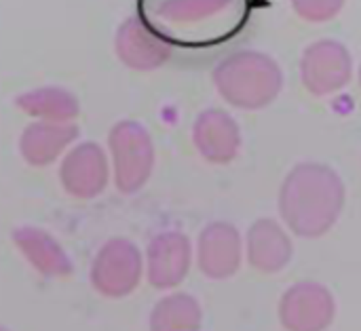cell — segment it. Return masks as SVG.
Here are the masks:
<instances>
[{
    "label": "cell",
    "mask_w": 361,
    "mask_h": 331,
    "mask_svg": "<svg viewBox=\"0 0 361 331\" xmlns=\"http://www.w3.org/2000/svg\"><path fill=\"white\" fill-rule=\"evenodd\" d=\"M345 207L341 177L324 165H300L283 182L279 211L286 226L298 237H322Z\"/></svg>",
    "instance_id": "cell-1"
},
{
    "label": "cell",
    "mask_w": 361,
    "mask_h": 331,
    "mask_svg": "<svg viewBox=\"0 0 361 331\" xmlns=\"http://www.w3.org/2000/svg\"><path fill=\"white\" fill-rule=\"evenodd\" d=\"M220 93L235 106L260 108L269 104L281 85L279 72L264 59H237L218 70Z\"/></svg>",
    "instance_id": "cell-2"
},
{
    "label": "cell",
    "mask_w": 361,
    "mask_h": 331,
    "mask_svg": "<svg viewBox=\"0 0 361 331\" xmlns=\"http://www.w3.org/2000/svg\"><path fill=\"white\" fill-rule=\"evenodd\" d=\"M142 273L144 262L140 249L127 239H112L93 260L91 283L102 296L123 298L140 285Z\"/></svg>",
    "instance_id": "cell-3"
},
{
    "label": "cell",
    "mask_w": 361,
    "mask_h": 331,
    "mask_svg": "<svg viewBox=\"0 0 361 331\" xmlns=\"http://www.w3.org/2000/svg\"><path fill=\"white\" fill-rule=\"evenodd\" d=\"M114 158V180L121 192L140 190L152 173L154 154L146 131L133 123L118 125L110 135Z\"/></svg>",
    "instance_id": "cell-4"
},
{
    "label": "cell",
    "mask_w": 361,
    "mask_h": 331,
    "mask_svg": "<svg viewBox=\"0 0 361 331\" xmlns=\"http://www.w3.org/2000/svg\"><path fill=\"white\" fill-rule=\"evenodd\" d=\"M332 294L311 281L290 287L279 302V321L288 331H326L334 321Z\"/></svg>",
    "instance_id": "cell-5"
},
{
    "label": "cell",
    "mask_w": 361,
    "mask_h": 331,
    "mask_svg": "<svg viewBox=\"0 0 361 331\" xmlns=\"http://www.w3.org/2000/svg\"><path fill=\"white\" fill-rule=\"evenodd\" d=\"M192 262L190 241L182 232H163L154 237L146 251V275L154 289L180 285Z\"/></svg>",
    "instance_id": "cell-6"
},
{
    "label": "cell",
    "mask_w": 361,
    "mask_h": 331,
    "mask_svg": "<svg viewBox=\"0 0 361 331\" xmlns=\"http://www.w3.org/2000/svg\"><path fill=\"white\" fill-rule=\"evenodd\" d=\"M243 258L241 235L228 222H214L203 228L197 245V262L205 277L228 279L233 277Z\"/></svg>",
    "instance_id": "cell-7"
},
{
    "label": "cell",
    "mask_w": 361,
    "mask_h": 331,
    "mask_svg": "<svg viewBox=\"0 0 361 331\" xmlns=\"http://www.w3.org/2000/svg\"><path fill=\"white\" fill-rule=\"evenodd\" d=\"M63 188L76 199H93L108 184V163L95 144L78 146L68 154L59 171Z\"/></svg>",
    "instance_id": "cell-8"
},
{
    "label": "cell",
    "mask_w": 361,
    "mask_h": 331,
    "mask_svg": "<svg viewBox=\"0 0 361 331\" xmlns=\"http://www.w3.org/2000/svg\"><path fill=\"white\" fill-rule=\"evenodd\" d=\"M294 247L288 232L275 220H258L245 237V256L260 273H279L292 260Z\"/></svg>",
    "instance_id": "cell-9"
},
{
    "label": "cell",
    "mask_w": 361,
    "mask_h": 331,
    "mask_svg": "<svg viewBox=\"0 0 361 331\" xmlns=\"http://www.w3.org/2000/svg\"><path fill=\"white\" fill-rule=\"evenodd\" d=\"M195 144L209 163H228L237 156L241 137L233 118L224 112L209 110L195 125Z\"/></svg>",
    "instance_id": "cell-10"
},
{
    "label": "cell",
    "mask_w": 361,
    "mask_h": 331,
    "mask_svg": "<svg viewBox=\"0 0 361 331\" xmlns=\"http://www.w3.org/2000/svg\"><path fill=\"white\" fill-rule=\"evenodd\" d=\"M15 245L23 258L44 277H66L72 273V264L66 251L51 239V235L38 228H19L15 232Z\"/></svg>",
    "instance_id": "cell-11"
},
{
    "label": "cell",
    "mask_w": 361,
    "mask_h": 331,
    "mask_svg": "<svg viewBox=\"0 0 361 331\" xmlns=\"http://www.w3.org/2000/svg\"><path fill=\"white\" fill-rule=\"evenodd\" d=\"M201 319V306L192 296L171 294L154 306L150 331H199Z\"/></svg>",
    "instance_id": "cell-12"
},
{
    "label": "cell",
    "mask_w": 361,
    "mask_h": 331,
    "mask_svg": "<svg viewBox=\"0 0 361 331\" xmlns=\"http://www.w3.org/2000/svg\"><path fill=\"white\" fill-rule=\"evenodd\" d=\"M72 137L74 131L68 129H51V127L32 129L23 137V156L34 165L51 163Z\"/></svg>",
    "instance_id": "cell-13"
},
{
    "label": "cell",
    "mask_w": 361,
    "mask_h": 331,
    "mask_svg": "<svg viewBox=\"0 0 361 331\" xmlns=\"http://www.w3.org/2000/svg\"><path fill=\"white\" fill-rule=\"evenodd\" d=\"M0 331H4V330H0Z\"/></svg>",
    "instance_id": "cell-14"
}]
</instances>
